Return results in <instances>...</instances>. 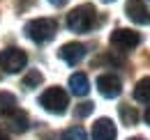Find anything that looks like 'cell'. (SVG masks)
<instances>
[{"label":"cell","instance_id":"cell-21","mask_svg":"<svg viewBox=\"0 0 150 140\" xmlns=\"http://www.w3.org/2000/svg\"><path fill=\"white\" fill-rule=\"evenodd\" d=\"M129 140H146V138H129Z\"/></svg>","mask_w":150,"mask_h":140},{"label":"cell","instance_id":"cell-22","mask_svg":"<svg viewBox=\"0 0 150 140\" xmlns=\"http://www.w3.org/2000/svg\"><path fill=\"white\" fill-rule=\"evenodd\" d=\"M104 2H115V0H104Z\"/></svg>","mask_w":150,"mask_h":140},{"label":"cell","instance_id":"cell-20","mask_svg":"<svg viewBox=\"0 0 150 140\" xmlns=\"http://www.w3.org/2000/svg\"><path fill=\"white\" fill-rule=\"evenodd\" d=\"M0 140H9V136H7V133H5L2 129H0Z\"/></svg>","mask_w":150,"mask_h":140},{"label":"cell","instance_id":"cell-6","mask_svg":"<svg viewBox=\"0 0 150 140\" xmlns=\"http://www.w3.org/2000/svg\"><path fill=\"white\" fill-rule=\"evenodd\" d=\"M97 90H99V94H102L104 99H115V97H120V92H122V80H120V76H115V74H102V76L97 78Z\"/></svg>","mask_w":150,"mask_h":140},{"label":"cell","instance_id":"cell-9","mask_svg":"<svg viewBox=\"0 0 150 140\" xmlns=\"http://www.w3.org/2000/svg\"><path fill=\"white\" fill-rule=\"evenodd\" d=\"M118 131H115V124L109 117H102L97 120L93 126V140H115Z\"/></svg>","mask_w":150,"mask_h":140},{"label":"cell","instance_id":"cell-13","mask_svg":"<svg viewBox=\"0 0 150 140\" xmlns=\"http://www.w3.org/2000/svg\"><path fill=\"white\" fill-rule=\"evenodd\" d=\"M118 115H120V120H122L125 126H134V124L139 122V110H136L134 106H129V104L120 106V108H118Z\"/></svg>","mask_w":150,"mask_h":140},{"label":"cell","instance_id":"cell-4","mask_svg":"<svg viewBox=\"0 0 150 140\" xmlns=\"http://www.w3.org/2000/svg\"><path fill=\"white\" fill-rule=\"evenodd\" d=\"M28 64V55L16 48V46H9L5 51H0V69L5 74H19L23 67Z\"/></svg>","mask_w":150,"mask_h":140},{"label":"cell","instance_id":"cell-14","mask_svg":"<svg viewBox=\"0 0 150 140\" xmlns=\"http://www.w3.org/2000/svg\"><path fill=\"white\" fill-rule=\"evenodd\" d=\"M12 110H16V97L12 92H0V117L9 115Z\"/></svg>","mask_w":150,"mask_h":140},{"label":"cell","instance_id":"cell-12","mask_svg":"<svg viewBox=\"0 0 150 140\" xmlns=\"http://www.w3.org/2000/svg\"><path fill=\"white\" fill-rule=\"evenodd\" d=\"M134 99H136L139 104H150V76L141 78V80L136 83V88H134Z\"/></svg>","mask_w":150,"mask_h":140},{"label":"cell","instance_id":"cell-1","mask_svg":"<svg viewBox=\"0 0 150 140\" xmlns=\"http://www.w3.org/2000/svg\"><path fill=\"white\" fill-rule=\"evenodd\" d=\"M99 23V16H97V9L95 5L86 2V5H79L74 7L69 14H67V28L76 32V35H83V32H90L97 28Z\"/></svg>","mask_w":150,"mask_h":140},{"label":"cell","instance_id":"cell-2","mask_svg":"<svg viewBox=\"0 0 150 140\" xmlns=\"http://www.w3.org/2000/svg\"><path fill=\"white\" fill-rule=\"evenodd\" d=\"M56 30H58V25H56L53 18H33V21H28L25 28H23L25 37H28L30 41H35V44L51 41V39L56 37Z\"/></svg>","mask_w":150,"mask_h":140},{"label":"cell","instance_id":"cell-15","mask_svg":"<svg viewBox=\"0 0 150 140\" xmlns=\"http://www.w3.org/2000/svg\"><path fill=\"white\" fill-rule=\"evenodd\" d=\"M42 80H44V76H42V71H37V69H30L25 76H23V80H21V85L25 90H35V88H39L42 85Z\"/></svg>","mask_w":150,"mask_h":140},{"label":"cell","instance_id":"cell-19","mask_svg":"<svg viewBox=\"0 0 150 140\" xmlns=\"http://www.w3.org/2000/svg\"><path fill=\"white\" fill-rule=\"evenodd\" d=\"M49 2H51V5H56V7H62L67 0H49Z\"/></svg>","mask_w":150,"mask_h":140},{"label":"cell","instance_id":"cell-17","mask_svg":"<svg viewBox=\"0 0 150 140\" xmlns=\"http://www.w3.org/2000/svg\"><path fill=\"white\" fill-rule=\"evenodd\" d=\"M93 110H95V104H93V101H83V104H79V106H76L74 117H76V120H83V117H88V115H90Z\"/></svg>","mask_w":150,"mask_h":140},{"label":"cell","instance_id":"cell-18","mask_svg":"<svg viewBox=\"0 0 150 140\" xmlns=\"http://www.w3.org/2000/svg\"><path fill=\"white\" fill-rule=\"evenodd\" d=\"M143 120H146V124H148V126H150V106H148V110L143 113Z\"/></svg>","mask_w":150,"mask_h":140},{"label":"cell","instance_id":"cell-3","mask_svg":"<svg viewBox=\"0 0 150 140\" xmlns=\"http://www.w3.org/2000/svg\"><path fill=\"white\" fill-rule=\"evenodd\" d=\"M39 106L44 110H49L51 115H65L67 113V106H69V97L62 88H46L42 94H39Z\"/></svg>","mask_w":150,"mask_h":140},{"label":"cell","instance_id":"cell-7","mask_svg":"<svg viewBox=\"0 0 150 140\" xmlns=\"http://www.w3.org/2000/svg\"><path fill=\"white\" fill-rule=\"evenodd\" d=\"M125 14H127V18L134 21L136 25H150V9L146 7L143 0H127Z\"/></svg>","mask_w":150,"mask_h":140},{"label":"cell","instance_id":"cell-16","mask_svg":"<svg viewBox=\"0 0 150 140\" xmlns=\"http://www.w3.org/2000/svg\"><path fill=\"white\" fill-rule=\"evenodd\" d=\"M60 140H88V136H86V131L81 126H69L67 131H62Z\"/></svg>","mask_w":150,"mask_h":140},{"label":"cell","instance_id":"cell-8","mask_svg":"<svg viewBox=\"0 0 150 140\" xmlns=\"http://www.w3.org/2000/svg\"><path fill=\"white\" fill-rule=\"evenodd\" d=\"M58 55H60L62 62H67L69 67H74V64H79V62L86 57V46L79 44V41H69V44H65V46L58 51Z\"/></svg>","mask_w":150,"mask_h":140},{"label":"cell","instance_id":"cell-5","mask_svg":"<svg viewBox=\"0 0 150 140\" xmlns=\"http://www.w3.org/2000/svg\"><path fill=\"white\" fill-rule=\"evenodd\" d=\"M139 44H141V35L129 30V28H118V30H113V35H111V46L118 48V51H132Z\"/></svg>","mask_w":150,"mask_h":140},{"label":"cell","instance_id":"cell-10","mask_svg":"<svg viewBox=\"0 0 150 140\" xmlns=\"http://www.w3.org/2000/svg\"><path fill=\"white\" fill-rule=\"evenodd\" d=\"M69 90H72V94H76V97H86V94L90 92L88 76H86V74H72V78H69Z\"/></svg>","mask_w":150,"mask_h":140},{"label":"cell","instance_id":"cell-11","mask_svg":"<svg viewBox=\"0 0 150 140\" xmlns=\"http://www.w3.org/2000/svg\"><path fill=\"white\" fill-rule=\"evenodd\" d=\"M9 129L14 131V133H23V131H28V115L23 113V110H12L9 115Z\"/></svg>","mask_w":150,"mask_h":140}]
</instances>
